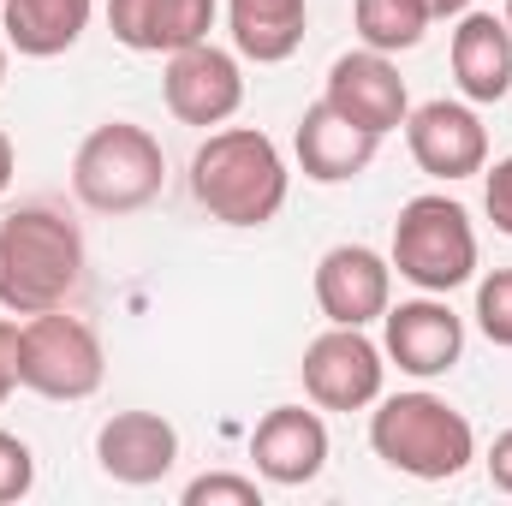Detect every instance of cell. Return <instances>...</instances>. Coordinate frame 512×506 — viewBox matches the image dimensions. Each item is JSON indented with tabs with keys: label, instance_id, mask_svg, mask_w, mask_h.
Wrapping results in <instances>:
<instances>
[{
	"label": "cell",
	"instance_id": "7c38bea8",
	"mask_svg": "<svg viewBox=\"0 0 512 506\" xmlns=\"http://www.w3.org/2000/svg\"><path fill=\"white\" fill-rule=\"evenodd\" d=\"M322 102L340 108L352 126L376 131V137L399 131L405 126V114H411V96H405V78H399L393 54H376V48L340 54V60L328 66V90H322Z\"/></svg>",
	"mask_w": 512,
	"mask_h": 506
},
{
	"label": "cell",
	"instance_id": "8fae6325",
	"mask_svg": "<svg viewBox=\"0 0 512 506\" xmlns=\"http://www.w3.org/2000/svg\"><path fill=\"white\" fill-rule=\"evenodd\" d=\"M316 304L334 328H370L393 304V262L370 245H334L316 262Z\"/></svg>",
	"mask_w": 512,
	"mask_h": 506
},
{
	"label": "cell",
	"instance_id": "44dd1931",
	"mask_svg": "<svg viewBox=\"0 0 512 506\" xmlns=\"http://www.w3.org/2000/svg\"><path fill=\"white\" fill-rule=\"evenodd\" d=\"M477 328H483V340L512 352V268H495L477 280Z\"/></svg>",
	"mask_w": 512,
	"mask_h": 506
},
{
	"label": "cell",
	"instance_id": "484cf974",
	"mask_svg": "<svg viewBox=\"0 0 512 506\" xmlns=\"http://www.w3.org/2000/svg\"><path fill=\"white\" fill-rule=\"evenodd\" d=\"M489 483H495L501 495H512V429H501L495 447H489Z\"/></svg>",
	"mask_w": 512,
	"mask_h": 506
},
{
	"label": "cell",
	"instance_id": "ffe728a7",
	"mask_svg": "<svg viewBox=\"0 0 512 506\" xmlns=\"http://www.w3.org/2000/svg\"><path fill=\"white\" fill-rule=\"evenodd\" d=\"M352 24L364 36V48L376 54H405L423 42V30L435 24L423 0H352Z\"/></svg>",
	"mask_w": 512,
	"mask_h": 506
},
{
	"label": "cell",
	"instance_id": "83f0119b",
	"mask_svg": "<svg viewBox=\"0 0 512 506\" xmlns=\"http://www.w3.org/2000/svg\"><path fill=\"white\" fill-rule=\"evenodd\" d=\"M12 167H18V155H12V137L0 131V191L12 185Z\"/></svg>",
	"mask_w": 512,
	"mask_h": 506
},
{
	"label": "cell",
	"instance_id": "9c48e42d",
	"mask_svg": "<svg viewBox=\"0 0 512 506\" xmlns=\"http://www.w3.org/2000/svg\"><path fill=\"white\" fill-rule=\"evenodd\" d=\"M382 352L417 381L447 376L459 358H465V322L453 316V304L441 292H423L411 304H387L382 316Z\"/></svg>",
	"mask_w": 512,
	"mask_h": 506
},
{
	"label": "cell",
	"instance_id": "52a82bcc",
	"mask_svg": "<svg viewBox=\"0 0 512 506\" xmlns=\"http://www.w3.org/2000/svg\"><path fill=\"white\" fill-rule=\"evenodd\" d=\"M304 393L322 405V411H364L382 399V381H387V352L364 334V328H334L316 334L304 346Z\"/></svg>",
	"mask_w": 512,
	"mask_h": 506
},
{
	"label": "cell",
	"instance_id": "f1b7e54d",
	"mask_svg": "<svg viewBox=\"0 0 512 506\" xmlns=\"http://www.w3.org/2000/svg\"><path fill=\"white\" fill-rule=\"evenodd\" d=\"M6 54H12V48H6V36H0V84H6Z\"/></svg>",
	"mask_w": 512,
	"mask_h": 506
},
{
	"label": "cell",
	"instance_id": "d6986e66",
	"mask_svg": "<svg viewBox=\"0 0 512 506\" xmlns=\"http://www.w3.org/2000/svg\"><path fill=\"white\" fill-rule=\"evenodd\" d=\"M304 24H310V0H227V30L239 60L256 66H280L304 48Z\"/></svg>",
	"mask_w": 512,
	"mask_h": 506
},
{
	"label": "cell",
	"instance_id": "9a60e30c",
	"mask_svg": "<svg viewBox=\"0 0 512 506\" xmlns=\"http://www.w3.org/2000/svg\"><path fill=\"white\" fill-rule=\"evenodd\" d=\"M376 149H382L376 131L352 126V120H346L340 108H328V102H310L304 120H298V131H292V155H298L304 179H316V185H346V179L370 173Z\"/></svg>",
	"mask_w": 512,
	"mask_h": 506
},
{
	"label": "cell",
	"instance_id": "f546056e",
	"mask_svg": "<svg viewBox=\"0 0 512 506\" xmlns=\"http://www.w3.org/2000/svg\"><path fill=\"white\" fill-rule=\"evenodd\" d=\"M501 18H507V30H512V0H507V12H501Z\"/></svg>",
	"mask_w": 512,
	"mask_h": 506
},
{
	"label": "cell",
	"instance_id": "6da1fadb",
	"mask_svg": "<svg viewBox=\"0 0 512 506\" xmlns=\"http://www.w3.org/2000/svg\"><path fill=\"white\" fill-rule=\"evenodd\" d=\"M286 155L256 126L209 131L191 155V197L221 227H268L286 209Z\"/></svg>",
	"mask_w": 512,
	"mask_h": 506
},
{
	"label": "cell",
	"instance_id": "3957f363",
	"mask_svg": "<svg viewBox=\"0 0 512 506\" xmlns=\"http://www.w3.org/2000/svg\"><path fill=\"white\" fill-rule=\"evenodd\" d=\"M370 447L376 459L417 477V483H453L477 459V429L465 411H453L441 393H387L370 411Z\"/></svg>",
	"mask_w": 512,
	"mask_h": 506
},
{
	"label": "cell",
	"instance_id": "d4e9b609",
	"mask_svg": "<svg viewBox=\"0 0 512 506\" xmlns=\"http://www.w3.org/2000/svg\"><path fill=\"white\" fill-rule=\"evenodd\" d=\"M12 387H24L18 381V322L0 316V405L12 399Z\"/></svg>",
	"mask_w": 512,
	"mask_h": 506
},
{
	"label": "cell",
	"instance_id": "e0dca14e",
	"mask_svg": "<svg viewBox=\"0 0 512 506\" xmlns=\"http://www.w3.org/2000/svg\"><path fill=\"white\" fill-rule=\"evenodd\" d=\"M453 78L465 102H501L512 90V30L495 12H459L453 30Z\"/></svg>",
	"mask_w": 512,
	"mask_h": 506
},
{
	"label": "cell",
	"instance_id": "277c9868",
	"mask_svg": "<svg viewBox=\"0 0 512 506\" xmlns=\"http://www.w3.org/2000/svg\"><path fill=\"white\" fill-rule=\"evenodd\" d=\"M161 179H167V155H161L155 131L131 126V120L96 126L78 143V155H72V191L96 215H137V209H149L161 197Z\"/></svg>",
	"mask_w": 512,
	"mask_h": 506
},
{
	"label": "cell",
	"instance_id": "8992f818",
	"mask_svg": "<svg viewBox=\"0 0 512 506\" xmlns=\"http://www.w3.org/2000/svg\"><path fill=\"white\" fill-rule=\"evenodd\" d=\"M108 376V358H102V340L84 316H66L60 310H42V316H24L18 322V381L42 399H90Z\"/></svg>",
	"mask_w": 512,
	"mask_h": 506
},
{
	"label": "cell",
	"instance_id": "5bb4252c",
	"mask_svg": "<svg viewBox=\"0 0 512 506\" xmlns=\"http://www.w3.org/2000/svg\"><path fill=\"white\" fill-rule=\"evenodd\" d=\"M251 459L256 471L274 483V489H304L322 477L328 465V423L304 405H274L251 435Z\"/></svg>",
	"mask_w": 512,
	"mask_h": 506
},
{
	"label": "cell",
	"instance_id": "cb8c5ba5",
	"mask_svg": "<svg viewBox=\"0 0 512 506\" xmlns=\"http://www.w3.org/2000/svg\"><path fill=\"white\" fill-rule=\"evenodd\" d=\"M483 203H489L495 233H507V239H512V155H507V161H495V173L483 179Z\"/></svg>",
	"mask_w": 512,
	"mask_h": 506
},
{
	"label": "cell",
	"instance_id": "ba28073f",
	"mask_svg": "<svg viewBox=\"0 0 512 506\" xmlns=\"http://www.w3.org/2000/svg\"><path fill=\"white\" fill-rule=\"evenodd\" d=\"M161 96H167V114L179 126H227L239 108H245V72H239V54L215 48V42H197V48H179L167 54V72H161Z\"/></svg>",
	"mask_w": 512,
	"mask_h": 506
},
{
	"label": "cell",
	"instance_id": "7402d4cb",
	"mask_svg": "<svg viewBox=\"0 0 512 506\" xmlns=\"http://www.w3.org/2000/svg\"><path fill=\"white\" fill-rule=\"evenodd\" d=\"M185 506H262V489H256V477L209 471V477L185 483Z\"/></svg>",
	"mask_w": 512,
	"mask_h": 506
},
{
	"label": "cell",
	"instance_id": "2e32d148",
	"mask_svg": "<svg viewBox=\"0 0 512 506\" xmlns=\"http://www.w3.org/2000/svg\"><path fill=\"white\" fill-rule=\"evenodd\" d=\"M108 30L131 54H179L209 42L215 0H108Z\"/></svg>",
	"mask_w": 512,
	"mask_h": 506
},
{
	"label": "cell",
	"instance_id": "5b68a950",
	"mask_svg": "<svg viewBox=\"0 0 512 506\" xmlns=\"http://www.w3.org/2000/svg\"><path fill=\"white\" fill-rule=\"evenodd\" d=\"M387 262L417 286V292H453L477 274V227L465 215V203L441 197V191H423L399 209L393 221V251Z\"/></svg>",
	"mask_w": 512,
	"mask_h": 506
},
{
	"label": "cell",
	"instance_id": "7a4b0ae2",
	"mask_svg": "<svg viewBox=\"0 0 512 506\" xmlns=\"http://www.w3.org/2000/svg\"><path fill=\"white\" fill-rule=\"evenodd\" d=\"M84 286V233L48 203H24L0 221V310L42 316Z\"/></svg>",
	"mask_w": 512,
	"mask_h": 506
},
{
	"label": "cell",
	"instance_id": "603a6c76",
	"mask_svg": "<svg viewBox=\"0 0 512 506\" xmlns=\"http://www.w3.org/2000/svg\"><path fill=\"white\" fill-rule=\"evenodd\" d=\"M30 489H36V453H30V441L0 429V506L24 501Z\"/></svg>",
	"mask_w": 512,
	"mask_h": 506
},
{
	"label": "cell",
	"instance_id": "4316f807",
	"mask_svg": "<svg viewBox=\"0 0 512 506\" xmlns=\"http://www.w3.org/2000/svg\"><path fill=\"white\" fill-rule=\"evenodd\" d=\"M429 6V18H459V12H471V0H423Z\"/></svg>",
	"mask_w": 512,
	"mask_h": 506
},
{
	"label": "cell",
	"instance_id": "4fadbf2b",
	"mask_svg": "<svg viewBox=\"0 0 512 506\" xmlns=\"http://www.w3.org/2000/svg\"><path fill=\"white\" fill-rule=\"evenodd\" d=\"M96 465L126 489H149L179 465V429L161 411H114L96 429Z\"/></svg>",
	"mask_w": 512,
	"mask_h": 506
},
{
	"label": "cell",
	"instance_id": "4dcf8cb0",
	"mask_svg": "<svg viewBox=\"0 0 512 506\" xmlns=\"http://www.w3.org/2000/svg\"><path fill=\"white\" fill-rule=\"evenodd\" d=\"M0 6H6V0H0Z\"/></svg>",
	"mask_w": 512,
	"mask_h": 506
},
{
	"label": "cell",
	"instance_id": "30bf717a",
	"mask_svg": "<svg viewBox=\"0 0 512 506\" xmlns=\"http://www.w3.org/2000/svg\"><path fill=\"white\" fill-rule=\"evenodd\" d=\"M405 143H411V161L429 173V179H471L489 167V126L477 120L471 102H423L405 114Z\"/></svg>",
	"mask_w": 512,
	"mask_h": 506
},
{
	"label": "cell",
	"instance_id": "ac0fdd59",
	"mask_svg": "<svg viewBox=\"0 0 512 506\" xmlns=\"http://www.w3.org/2000/svg\"><path fill=\"white\" fill-rule=\"evenodd\" d=\"M90 12H96V0H6L0 36L24 60H54L66 48H78V36L90 30Z\"/></svg>",
	"mask_w": 512,
	"mask_h": 506
}]
</instances>
